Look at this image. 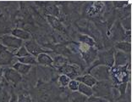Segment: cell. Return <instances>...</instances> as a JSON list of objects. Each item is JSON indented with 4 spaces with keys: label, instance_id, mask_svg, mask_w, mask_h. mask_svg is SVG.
Masks as SVG:
<instances>
[{
    "label": "cell",
    "instance_id": "6da1fadb",
    "mask_svg": "<svg viewBox=\"0 0 132 102\" xmlns=\"http://www.w3.org/2000/svg\"><path fill=\"white\" fill-rule=\"evenodd\" d=\"M110 76L112 77L115 84L119 85L127 83L129 72L127 71L126 67H115L111 69Z\"/></svg>",
    "mask_w": 132,
    "mask_h": 102
},
{
    "label": "cell",
    "instance_id": "7a4b0ae2",
    "mask_svg": "<svg viewBox=\"0 0 132 102\" xmlns=\"http://www.w3.org/2000/svg\"><path fill=\"white\" fill-rule=\"evenodd\" d=\"M89 73L97 81L109 80L110 77V68L103 65H93L89 70Z\"/></svg>",
    "mask_w": 132,
    "mask_h": 102
},
{
    "label": "cell",
    "instance_id": "3957f363",
    "mask_svg": "<svg viewBox=\"0 0 132 102\" xmlns=\"http://www.w3.org/2000/svg\"><path fill=\"white\" fill-rule=\"evenodd\" d=\"M1 44L3 46L7 48L8 49L11 50H18L20 47L23 46L24 41L19 39L12 35H4L0 38ZM13 53V52H12ZM14 54V53H13Z\"/></svg>",
    "mask_w": 132,
    "mask_h": 102
},
{
    "label": "cell",
    "instance_id": "277c9868",
    "mask_svg": "<svg viewBox=\"0 0 132 102\" xmlns=\"http://www.w3.org/2000/svg\"><path fill=\"white\" fill-rule=\"evenodd\" d=\"M14 60V55L12 53V51L0 44V67L13 64Z\"/></svg>",
    "mask_w": 132,
    "mask_h": 102
},
{
    "label": "cell",
    "instance_id": "5b68a950",
    "mask_svg": "<svg viewBox=\"0 0 132 102\" xmlns=\"http://www.w3.org/2000/svg\"><path fill=\"white\" fill-rule=\"evenodd\" d=\"M3 71H4L5 79L7 80L9 83H12V84L16 85L22 80L21 75L19 72H17L13 68H5Z\"/></svg>",
    "mask_w": 132,
    "mask_h": 102
},
{
    "label": "cell",
    "instance_id": "8992f818",
    "mask_svg": "<svg viewBox=\"0 0 132 102\" xmlns=\"http://www.w3.org/2000/svg\"><path fill=\"white\" fill-rule=\"evenodd\" d=\"M59 71L61 72L63 75H65L68 77H76L77 78L78 77H80V71L79 67H77L76 65H69V64H65L63 67L59 68Z\"/></svg>",
    "mask_w": 132,
    "mask_h": 102
},
{
    "label": "cell",
    "instance_id": "52a82bcc",
    "mask_svg": "<svg viewBox=\"0 0 132 102\" xmlns=\"http://www.w3.org/2000/svg\"><path fill=\"white\" fill-rule=\"evenodd\" d=\"M25 48L26 49V50L28 51V53L30 55L35 56V57H37V55H39L42 53L46 52V51H45L40 45H38V43L35 40H32V39L26 42Z\"/></svg>",
    "mask_w": 132,
    "mask_h": 102
},
{
    "label": "cell",
    "instance_id": "ba28073f",
    "mask_svg": "<svg viewBox=\"0 0 132 102\" xmlns=\"http://www.w3.org/2000/svg\"><path fill=\"white\" fill-rule=\"evenodd\" d=\"M98 58L100 60V61H98V63H103V65H105L108 67H113V65L114 64V52H113V49L103 53H100L98 55Z\"/></svg>",
    "mask_w": 132,
    "mask_h": 102
},
{
    "label": "cell",
    "instance_id": "9c48e42d",
    "mask_svg": "<svg viewBox=\"0 0 132 102\" xmlns=\"http://www.w3.org/2000/svg\"><path fill=\"white\" fill-rule=\"evenodd\" d=\"M129 61L130 55L121 51H117L114 55V64L116 67H127Z\"/></svg>",
    "mask_w": 132,
    "mask_h": 102
},
{
    "label": "cell",
    "instance_id": "30bf717a",
    "mask_svg": "<svg viewBox=\"0 0 132 102\" xmlns=\"http://www.w3.org/2000/svg\"><path fill=\"white\" fill-rule=\"evenodd\" d=\"M95 90H93V94L94 92L98 91L97 95H100V96H106V95L110 94V85L106 82H103L101 81L100 83H96Z\"/></svg>",
    "mask_w": 132,
    "mask_h": 102
},
{
    "label": "cell",
    "instance_id": "8fae6325",
    "mask_svg": "<svg viewBox=\"0 0 132 102\" xmlns=\"http://www.w3.org/2000/svg\"><path fill=\"white\" fill-rule=\"evenodd\" d=\"M12 36L15 37L19 39L22 41H28L31 39V34L30 32L25 31V30L20 29V28H15L11 32Z\"/></svg>",
    "mask_w": 132,
    "mask_h": 102
},
{
    "label": "cell",
    "instance_id": "7c38bea8",
    "mask_svg": "<svg viewBox=\"0 0 132 102\" xmlns=\"http://www.w3.org/2000/svg\"><path fill=\"white\" fill-rule=\"evenodd\" d=\"M76 80L78 81L79 83H81L83 84L86 85V86L91 87V88L94 87L96 85V83H97V81L90 74L84 75V76H80V77H78Z\"/></svg>",
    "mask_w": 132,
    "mask_h": 102
},
{
    "label": "cell",
    "instance_id": "4fadbf2b",
    "mask_svg": "<svg viewBox=\"0 0 132 102\" xmlns=\"http://www.w3.org/2000/svg\"><path fill=\"white\" fill-rule=\"evenodd\" d=\"M12 68L14 69V70H15L17 72H19L20 75H26L29 73L30 70L31 69V65L22 64V63L18 61V62L14 63V65H12Z\"/></svg>",
    "mask_w": 132,
    "mask_h": 102
},
{
    "label": "cell",
    "instance_id": "5bb4252c",
    "mask_svg": "<svg viewBox=\"0 0 132 102\" xmlns=\"http://www.w3.org/2000/svg\"><path fill=\"white\" fill-rule=\"evenodd\" d=\"M37 64L44 65H53V60L46 53H42L37 56Z\"/></svg>",
    "mask_w": 132,
    "mask_h": 102
},
{
    "label": "cell",
    "instance_id": "9a60e30c",
    "mask_svg": "<svg viewBox=\"0 0 132 102\" xmlns=\"http://www.w3.org/2000/svg\"><path fill=\"white\" fill-rule=\"evenodd\" d=\"M83 58L85 59V61H86L87 64H91L92 62H93L95 61V59L97 56V52L93 47H92L86 53L82 54Z\"/></svg>",
    "mask_w": 132,
    "mask_h": 102
},
{
    "label": "cell",
    "instance_id": "2e32d148",
    "mask_svg": "<svg viewBox=\"0 0 132 102\" xmlns=\"http://www.w3.org/2000/svg\"><path fill=\"white\" fill-rule=\"evenodd\" d=\"M78 92L80 94L84 95L86 97H91L93 95V89L91 87H88L81 83H79V86H78Z\"/></svg>",
    "mask_w": 132,
    "mask_h": 102
},
{
    "label": "cell",
    "instance_id": "e0dca14e",
    "mask_svg": "<svg viewBox=\"0 0 132 102\" xmlns=\"http://www.w3.org/2000/svg\"><path fill=\"white\" fill-rule=\"evenodd\" d=\"M18 61L22 63V64L28 65H37V57L29 55L26 57H22V58H17Z\"/></svg>",
    "mask_w": 132,
    "mask_h": 102
},
{
    "label": "cell",
    "instance_id": "ac0fdd59",
    "mask_svg": "<svg viewBox=\"0 0 132 102\" xmlns=\"http://www.w3.org/2000/svg\"><path fill=\"white\" fill-rule=\"evenodd\" d=\"M10 100V94L4 87V83H0V102H9Z\"/></svg>",
    "mask_w": 132,
    "mask_h": 102
},
{
    "label": "cell",
    "instance_id": "d6986e66",
    "mask_svg": "<svg viewBox=\"0 0 132 102\" xmlns=\"http://www.w3.org/2000/svg\"><path fill=\"white\" fill-rule=\"evenodd\" d=\"M47 20H48V21L50 22L51 26H52L53 28H55V29L59 30V31H61V32L64 31V26H63L55 17H53L52 16H47Z\"/></svg>",
    "mask_w": 132,
    "mask_h": 102
},
{
    "label": "cell",
    "instance_id": "ffe728a7",
    "mask_svg": "<svg viewBox=\"0 0 132 102\" xmlns=\"http://www.w3.org/2000/svg\"><path fill=\"white\" fill-rule=\"evenodd\" d=\"M116 48L119 49V51L126 54H130L131 50V45L128 42H120V43H118L116 44Z\"/></svg>",
    "mask_w": 132,
    "mask_h": 102
},
{
    "label": "cell",
    "instance_id": "44dd1931",
    "mask_svg": "<svg viewBox=\"0 0 132 102\" xmlns=\"http://www.w3.org/2000/svg\"><path fill=\"white\" fill-rule=\"evenodd\" d=\"M70 98H71L72 102H86V100H87V97L80 94L79 92L74 93V94L71 95Z\"/></svg>",
    "mask_w": 132,
    "mask_h": 102
},
{
    "label": "cell",
    "instance_id": "7402d4cb",
    "mask_svg": "<svg viewBox=\"0 0 132 102\" xmlns=\"http://www.w3.org/2000/svg\"><path fill=\"white\" fill-rule=\"evenodd\" d=\"M79 39L82 43H86V44H87V45L91 46V47H93L95 45V43H94V41L92 40V38L87 37V36L81 35V36H80Z\"/></svg>",
    "mask_w": 132,
    "mask_h": 102
},
{
    "label": "cell",
    "instance_id": "603a6c76",
    "mask_svg": "<svg viewBox=\"0 0 132 102\" xmlns=\"http://www.w3.org/2000/svg\"><path fill=\"white\" fill-rule=\"evenodd\" d=\"M29 55L30 54L28 53V51L26 50L25 46H21L15 53H14V56H16L17 58H22V57H26Z\"/></svg>",
    "mask_w": 132,
    "mask_h": 102
},
{
    "label": "cell",
    "instance_id": "cb8c5ba5",
    "mask_svg": "<svg viewBox=\"0 0 132 102\" xmlns=\"http://www.w3.org/2000/svg\"><path fill=\"white\" fill-rule=\"evenodd\" d=\"M65 62H66V59L64 58V57H56L55 60L53 61V65H56L59 68L63 67L64 65H65Z\"/></svg>",
    "mask_w": 132,
    "mask_h": 102
},
{
    "label": "cell",
    "instance_id": "d4e9b609",
    "mask_svg": "<svg viewBox=\"0 0 132 102\" xmlns=\"http://www.w3.org/2000/svg\"><path fill=\"white\" fill-rule=\"evenodd\" d=\"M59 83H60V85H62V86H68V84H69V83H70V77H68L67 76H65V75H61L60 77H59Z\"/></svg>",
    "mask_w": 132,
    "mask_h": 102
},
{
    "label": "cell",
    "instance_id": "484cf974",
    "mask_svg": "<svg viewBox=\"0 0 132 102\" xmlns=\"http://www.w3.org/2000/svg\"><path fill=\"white\" fill-rule=\"evenodd\" d=\"M78 86H79V82L76 80H71L69 83L68 87L71 91H77L78 90Z\"/></svg>",
    "mask_w": 132,
    "mask_h": 102
},
{
    "label": "cell",
    "instance_id": "4316f807",
    "mask_svg": "<svg viewBox=\"0 0 132 102\" xmlns=\"http://www.w3.org/2000/svg\"><path fill=\"white\" fill-rule=\"evenodd\" d=\"M86 102H108L106 100V99H103L100 97H97V96H91L89 97L87 100H86Z\"/></svg>",
    "mask_w": 132,
    "mask_h": 102
},
{
    "label": "cell",
    "instance_id": "83f0119b",
    "mask_svg": "<svg viewBox=\"0 0 132 102\" xmlns=\"http://www.w3.org/2000/svg\"><path fill=\"white\" fill-rule=\"evenodd\" d=\"M17 102H31V98L29 96H25V95H21L20 96L19 100H18Z\"/></svg>",
    "mask_w": 132,
    "mask_h": 102
},
{
    "label": "cell",
    "instance_id": "f1b7e54d",
    "mask_svg": "<svg viewBox=\"0 0 132 102\" xmlns=\"http://www.w3.org/2000/svg\"><path fill=\"white\" fill-rule=\"evenodd\" d=\"M2 74H3V69L0 67V81H1V77H2Z\"/></svg>",
    "mask_w": 132,
    "mask_h": 102
}]
</instances>
